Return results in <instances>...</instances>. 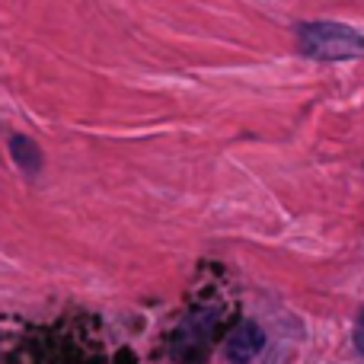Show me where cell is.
<instances>
[{"instance_id": "6da1fadb", "label": "cell", "mask_w": 364, "mask_h": 364, "mask_svg": "<svg viewBox=\"0 0 364 364\" xmlns=\"http://www.w3.org/2000/svg\"><path fill=\"white\" fill-rule=\"evenodd\" d=\"M297 48L314 61H352L364 58V36L336 19H307L297 26Z\"/></svg>"}, {"instance_id": "7a4b0ae2", "label": "cell", "mask_w": 364, "mask_h": 364, "mask_svg": "<svg viewBox=\"0 0 364 364\" xmlns=\"http://www.w3.org/2000/svg\"><path fill=\"white\" fill-rule=\"evenodd\" d=\"M265 348V333L259 323L252 320H243L237 329L230 333V339H227V358L233 364H250L252 358H259Z\"/></svg>"}, {"instance_id": "3957f363", "label": "cell", "mask_w": 364, "mask_h": 364, "mask_svg": "<svg viewBox=\"0 0 364 364\" xmlns=\"http://www.w3.org/2000/svg\"><path fill=\"white\" fill-rule=\"evenodd\" d=\"M10 157L26 176H38V170H42V151H38V144L29 138V134H13Z\"/></svg>"}, {"instance_id": "277c9868", "label": "cell", "mask_w": 364, "mask_h": 364, "mask_svg": "<svg viewBox=\"0 0 364 364\" xmlns=\"http://www.w3.org/2000/svg\"><path fill=\"white\" fill-rule=\"evenodd\" d=\"M352 342H355V348H358V355H364V314L358 316V323H355V329H352Z\"/></svg>"}]
</instances>
